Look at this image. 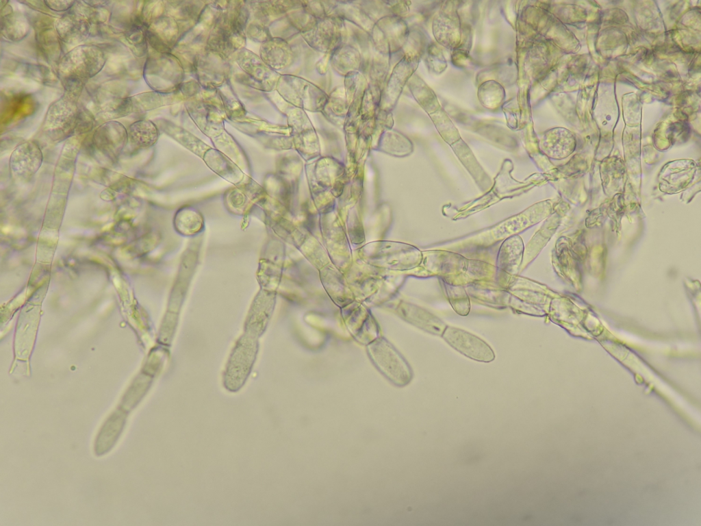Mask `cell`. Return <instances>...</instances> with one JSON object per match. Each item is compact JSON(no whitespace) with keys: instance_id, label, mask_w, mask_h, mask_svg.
I'll use <instances>...</instances> for the list:
<instances>
[{"instance_id":"6da1fadb","label":"cell","mask_w":701,"mask_h":526,"mask_svg":"<svg viewBox=\"0 0 701 526\" xmlns=\"http://www.w3.org/2000/svg\"><path fill=\"white\" fill-rule=\"evenodd\" d=\"M105 60L104 52L94 45H80L67 52L58 64L65 92L79 97L85 84L102 70Z\"/></svg>"},{"instance_id":"7a4b0ae2","label":"cell","mask_w":701,"mask_h":526,"mask_svg":"<svg viewBox=\"0 0 701 526\" xmlns=\"http://www.w3.org/2000/svg\"><path fill=\"white\" fill-rule=\"evenodd\" d=\"M367 349L372 363L392 384L403 387L410 383L413 378L410 366L385 339L373 340L368 344Z\"/></svg>"},{"instance_id":"3957f363","label":"cell","mask_w":701,"mask_h":526,"mask_svg":"<svg viewBox=\"0 0 701 526\" xmlns=\"http://www.w3.org/2000/svg\"><path fill=\"white\" fill-rule=\"evenodd\" d=\"M78 97L64 92L49 105L44 118L43 129L53 141L62 140L75 134L81 110L77 104Z\"/></svg>"},{"instance_id":"277c9868","label":"cell","mask_w":701,"mask_h":526,"mask_svg":"<svg viewBox=\"0 0 701 526\" xmlns=\"http://www.w3.org/2000/svg\"><path fill=\"white\" fill-rule=\"evenodd\" d=\"M442 338L464 356L481 362L495 359L492 347L482 338L463 329L447 325Z\"/></svg>"},{"instance_id":"5b68a950","label":"cell","mask_w":701,"mask_h":526,"mask_svg":"<svg viewBox=\"0 0 701 526\" xmlns=\"http://www.w3.org/2000/svg\"><path fill=\"white\" fill-rule=\"evenodd\" d=\"M42 161V152L36 143L22 142L11 153L9 161L11 174L18 181L27 182L38 171Z\"/></svg>"},{"instance_id":"8992f818","label":"cell","mask_w":701,"mask_h":526,"mask_svg":"<svg viewBox=\"0 0 701 526\" xmlns=\"http://www.w3.org/2000/svg\"><path fill=\"white\" fill-rule=\"evenodd\" d=\"M244 342L238 345L227 367L224 384L231 391L239 390L247 379L255 359L256 345L244 338Z\"/></svg>"},{"instance_id":"52a82bcc","label":"cell","mask_w":701,"mask_h":526,"mask_svg":"<svg viewBox=\"0 0 701 526\" xmlns=\"http://www.w3.org/2000/svg\"><path fill=\"white\" fill-rule=\"evenodd\" d=\"M127 141V129L116 121L102 124L94 131L92 138L94 147L113 162L118 159Z\"/></svg>"},{"instance_id":"ba28073f","label":"cell","mask_w":701,"mask_h":526,"mask_svg":"<svg viewBox=\"0 0 701 526\" xmlns=\"http://www.w3.org/2000/svg\"><path fill=\"white\" fill-rule=\"evenodd\" d=\"M398 313L410 324L433 335L442 336L447 326L435 314L410 303L402 302L398 307Z\"/></svg>"},{"instance_id":"9c48e42d","label":"cell","mask_w":701,"mask_h":526,"mask_svg":"<svg viewBox=\"0 0 701 526\" xmlns=\"http://www.w3.org/2000/svg\"><path fill=\"white\" fill-rule=\"evenodd\" d=\"M54 26L59 38L68 44H77L84 40L90 29L88 18L75 13L62 16L55 21Z\"/></svg>"},{"instance_id":"30bf717a","label":"cell","mask_w":701,"mask_h":526,"mask_svg":"<svg viewBox=\"0 0 701 526\" xmlns=\"http://www.w3.org/2000/svg\"><path fill=\"white\" fill-rule=\"evenodd\" d=\"M524 245L521 238L512 236L502 243L497 259V268L502 275L518 274L524 256Z\"/></svg>"},{"instance_id":"8fae6325","label":"cell","mask_w":701,"mask_h":526,"mask_svg":"<svg viewBox=\"0 0 701 526\" xmlns=\"http://www.w3.org/2000/svg\"><path fill=\"white\" fill-rule=\"evenodd\" d=\"M440 12L434 21V34L437 40L444 46L454 48L459 41V20L455 10L450 8Z\"/></svg>"},{"instance_id":"7c38bea8","label":"cell","mask_w":701,"mask_h":526,"mask_svg":"<svg viewBox=\"0 0 701 526\" xmlns=\"http://www.w3.org/2000/svg\"><path fill=\"white\" fill-rule=\"evenodd\" d=\"M30 29L29 23L23 14L10 11L1 14V32L11 41L23 39Z\"/></svg>"},{"instance_id":"4fadbf2b","label":"cell","mask_w":701,"mask_h":526,"mask_svg":"<svg viewBox=\"0 0 701 526\" xmlns=\"http://www.w3.org/2000/svg\"><path fill=\"white\" fill-rule=\"evenodd\" d=\"M128 140L137 147L152 146L158 138L156 126L150 121L140 120L131 124L127 129Z\"/></svg>"},{"instance_id":"5bb4252c","label":"cell","mask_w":701,"mask_h":526,"mask_svg":"<svg viewBox=\"0 0 701 526\" xmlns=\"http://www.w3.org/2000/svg\"><path fill=\"white\" fill-rule=\"evenodd\" d=\"M466 291L469 297L473 299L489 306L502 308L508 305L509 295L506 290H500L492 286L487 287L473 284L468 286Z\"/></svg>"},{"instance_id":"9a60e30c","label":"cell","mask_w":701,"mask_h":526,"mask_svg":"<svg viewBox=\"0 0 701 526\" xmlns=\"http://www.w3.org/2000/svg\"><path fill=\"white\" fill-rule=\"evenodd\" d=\"M444 286L446 297L454 309L459 315H467L470 310V297L461 285L450 284L444 281Z\"/></svg>"},{"instance_id":"2e32d148","label":"cell","mask_w":701,"mask_h":526,"mask_svg":"<svg viewBox=\"0 0 701 526\" xmlns=\"http://www.w3.org/2000/svg\"><path fill=\"white\" fill-rule=\"evenodd\" d=\"M505 96L502 86L495 81H487L479 88V100L486 108L494 109L500 105Z\"/></svg>"},{"instance_id":"e0dca14e","label":"cell","mask_w":701,"mask_h":526,"mask_svg":"<svg viewBox=\"0 0 701 526\" xmlns=\"http://www.w3.org/2000/svg\"><path fill=\"white\" fill-rule=\"evenodd\" d=\"M435 125L442 138L448 143H454L459 139L458 131L448 118L443 110H438L435 116Z\"/></svg>"},{"instance_id":"ac0fdd59","label":"cell","mask_w":701,"mask_h":526,"mask_svg":"<svg viewBox=\"0 0 701 526\" xmlns=\"http://www.w3.org/2000/svg\"><path fill=\"white\" fill-rule=\"evenodd\" d=\"M46 6L55 12H64L70 10L76 3L75 1H44Z\"/></svg>"},{"instance_id":"d6986e66","label":"cell","mask_w":701,"mask_h":526,"mask_svg":"<svg viewBox=\"0 0 701 526\" xmlns=\"http://www.w3.org/2000/svg\"><path fill=\"white\" fill-rule=\"evenodd\" d=\"M108 1H83V3L88 4V5H89L91 7H100V6L104 5Z\"/></svg>"}]
</instances>
